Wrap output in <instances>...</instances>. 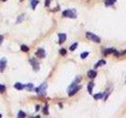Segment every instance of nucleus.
I'll return each instance as SVG.
<instances>
[{"mask_svg": "<svg viewBox=\"0 0 126 118\" xmlns=\"http://www.w3.org/2000/svg\"><path fill=\"white\" fill-rule=\"evenodd\" d=\"M80 80H81L80 77H76V80H74V82H73L72 83H71V85L68 88L69 96H73V95H75L76 93L80 90V87L78 85V83L80 82Z\"/></svg>", "mask_w": 126, "mask_h": 118, "instance_id": "1", "label": "nucleus"}, {"mask_svg": "<svg viewBox=\"0 0 126 118\" xmlns=\"http://www.w3.org/2000/svg\"><path fill=\"white\" fill-rule=\"evenodd\" d=\"M24 86L25 85L22 84L21 83H16L15 84H14V88H16V89L18 91H21L24 88Z\"/></svg>", "mask_w": 126, "mask_h": 118, "instance_id": "10", "label": "nucleus"}, {"mask_svg": "<svg viewBox=\"0 0 126 118\" xmlns=\"http://www.w3.org/2000/svg\"><path fill=\"white\" fill-rule=\"evenodd\" d=\"M63 17L69 18H76V14L75 9H65L62 12Z\"/></svg>", "mask_w": 126, "mask_h": 118, "instance_id": "3", "label": "nucleus"}, {"mask_svg": "<svg viewBox=\"0 0 126 118\" xmlns=\"http://www.w3.org/2000/svg\"><path fill=\"white\" fill-rule=\"evenodd\" d=\"M86 37H87L89 40L92 41V42H95V43H100V38L97 36L96 35H95L94 33H91L89 32H86Z\"/></svg>", "mask_w": 126, "mask_h": 118, "instance_id": "4", "label": "nucleus"}, {"mask_svg": "<svg viewBox=\"0 0 126 118\" xmlns=\"http://www.w3.org/2000/svg\"><path fill=\"white\" fill-rule=\"evenodd\" d=\"M24 88H26L28 91H32L33 89V83H27V84L24 86Z\"/></svg>", "mask_w": 126, "mask_h": 118, "instance_id": "16", "label": "nucleus"}, {"mask_svg": "<svg viewBox=\"0 0 126 118\" xmlns=\"http://www.w3.org/2000/svg\"><path fill=\"white\" fill-rule=\"evenodd\" d=\"M77 45H78V44H77V43H73V45L71 46L70 47V50L71 51H74V50H75L76 49V47H77Z\"/></svg>", "mask_w": 126, "mask_h": 118, "instance_id": "21", "label": "nucleus"}, {"mask_svg": "<svg viewBox=\"0 0 126 118\" xmlns=\"http://www.w3.org/2000/svg\"><path fill=\"white\" fill-rule=\"evenodd\" d=\"M59 52H60V54L62 55V56L66 54V50H65V49H64V48H61Z\"/></svg>", "mask_w": 126, "mask_h": 118, "instance_id": "25", "label": "nucleus"}, {"mask_svg": "<svg viewBox=\"0 0 126 118\" xmlns=\"http://www.w3.org/2000/svg\"><path fill=\"white\" fill-rule=\"evenodd\" d=\"M39 105H36V111H38V110H39Z\"/></svg>", "mask_w": 126, "mask_h": 118, "instance_id": "28", "label": "nucleus"}, {"mask_svg": "<svg viewBox=\"0 0 126 118\" xmlns=\"http://www.w3.org/2000/svg\"><path fill=\"white\" fill-rule=\"evenodd\" d=\"M36 55L39 58H45V56H46L45 50H44L43 48H39V49L37 50L36 53Z\"/></svg>", "mask_w": 126, "mask_h": 118, "instance_id": "7", "label": "nucleus"}, {"mask_svg": "<svg viewBox=\"0 0 126 118\" xmlns=\"http://www.w3.org/2000/svg\"><path fill=\"white\" fill-rule=\"evenodd\" d=\"M20 1H21V2H22V1H24V0H20Z\"/></svg>", "mask_w": 126, "mask_h": 118, "instance_id": "31", "label": "nucleus"}, {"mask_svg": "<svg viewBox=\"0 0 126 118\" xmlns=\"http://www.w3.org/2000/svg\"><path fill=\"white\" fill-rule=\"evenodd\" d=\"M116 2V0H105V4L106 6H112V5L114 4V2Z\"/></svg>", "mask_w": 126, "mask_h": 118, "instance_id": "15", "label": "nucleus"}, {"mask_svg": "<svg viewBox=\"0 0 126 118\" xmlns=\"http://www.w3.org/2000/svg\"><path fill=\"white\" fill-rule=\"evenodd\" d=\"M49 6H50V0H46L45 1V6L48 7Z\"/></svg>", "mask_w": 126, "mask_h": 118, "instance_id": "26", "label": "nucleus"}, {"mask_svg": "<svg viewBox=\"0 0 126 118\" xmlns=\"http://www.w3.org/2000/svg\"><path fill=\"white\" fill-rule=\"evenodd\" d=\"M29 62H30V65H32V67H33V70L35 71V72H37V71L39 70V64L36 58H31L30 60H29Z\"/></svg>", "mask_w": 126, "mask_h": 118, "instance_id": "5", "label": "nucleus"}, {"mask_svg": "<svg viewBox=\"0 0 126 118\" xmlns=\"http://www.w3.org/2000/svg\"><path fill=\"white\" fill-rule=\"evenodd\" d=\"M24 14H22L21 15H20L18 18V20H17V23L19 24L20 22H21L22 21L24 20Z\"/></svg>", "mask_w": 126, "mask_h": 118, "instance_id": "20", "label": "nucleus"}, {"mask_svg": "<svg viewBox=\"0 0 126 118\" xmlns=\"http://www.w3.org/2000/svg\"><path fill=\"white\" fill-rule=\"evenodd\" d=\"M6 87H5L4 85H2V84H0V93H3L5 92V91H6Z\"/></svg>", "mask_w": 126, "mask_h": 118, "instance_id": "24", "label": "nucleus"}, {"mask_svg": "<svg viewBox=\"0 0 126 118\" xmlns=\"http://www.w3.org/2000/svg\"><path fill=\"white\" fill-rule=\"evenodd\" d=\"M103 98V94L102 93H99V94H96L94 95V98L95 99H101V98Z\"/></svg>", "mask_w": 126, "mask_h": 118, "instance_id": "19", "label": "nucleus"}, {"mask_svg": "<svg viewBox=\"0 0 126 118\" xmlns=\"http://www.w3.org/2000/svg\"><path fill=\"white\" fill-rule=\"evenodd\" d=\"M58 38H59V43L62 44L66 39V34L65 33H59L58 34Z\"/></svg>", "mask_w": 126, "mask_h": 118, "instance_id": "8", "label": "nucleus"}, {"mask_svg": "<svg viewBox=\"0 0 126 118\" xmlns=\"http://www.w3.org/2000/svg\"><path fill=\"white\" fill-rule=\"evenodd\" d=\"M2 2H6V1H7V0H2Z\"/></svg>", "mask_w": 126, "mask_h": 118, "instance_id": "29", "label": "nucleus"}, {"mask_svg": "<svg viewBox=\"0 0 126 118\" xmlns=\"http://www.w3.org/2000/svg\"><path fill=\"white\" fill-rule=\"evenodd\" d=\"M21 50L23 51V52H28V51L29 50V48L26 45H21Z\"/></svg>", "mask_w": 126, "mask_h": 118, "instance_id": "18", "label": "nucleus"}, {"mask_svg": "<svg viewBox=\"0 0 126 118\" xmlns=\"http://www.w3.org/2000/svg\"><path fill=\"white\" fill-rule=\"evenodd\" d=\"M6 63H7V61L5 58H2L0 60V73L4 72L5 68L6 67Z\"/></svg>", "mask_w": 126, "mask_h": 118, "instance_id": "6", "label": "nucleus"}, {"mask_svg": "<svg viewBox=\"0 0 126 118\" xmlns=\"http://www.w3.org/2000/svg\"><path fill=\"white\" fill-rule=\"evenodd\" d=\"M39 0H32L31 1V6H32V8H33V9H36V7L37 5L39 4Z\"/></svg>", "mask_w": 126, "mask_h": 118, "instance_id": "12", "label": "nucleus"}, {"mask_svg": "<svg viewBox=\"0 0 126 118\" xmlns=\"http://www.w3.org/2000/svg\"><path fill=\"white\" fill-rule=\"evenodd\" d=\"M47 83H43L39 87L36 88V91L40 96H45L47 94Z\"/></svg>", "mask_w": 126, "mask_h": 118, "instance_id": "2", "label": "nucleus"}, {"mask_svg": "<svg viewBox=\"0 0 126 118\" xmlns=\"http://www.w3.org/2000/svg\"><path fill=\"white\" fill-rule=\"evenodd\" d=\"M106 61L105 60H100L99 61H98L97 63H96V65H95V68H98V67H100V66H103L106 65Z\"/></svg>", "mask_w": 126, "mask_h": 118, "instance_id": "13", "label": "nucleus"}, {"mask_svg": "<svg viewBox=\"0 0 126 118\" xmlns=\"http://www.w3.org/2000/svg\"><path fill=\"white\" fill-rule=\"evenodd\" d=\"M3 42V36L0 35V45L2 44V43Z\"/></svg>", "mask_w": 126, "mask_h": 118, "instance_id": "27", "label": "nucleus"}, {"mask_svg": "<svg viewBox=\"0 0 126 118\" xmlns=\"http://www.w3.org/2000/svg\"><path fill=\"white\" fill-rule=\"evenodd\" d=\"M115 52H117V51L113 48H108V49H106L104 50V54L107 55V54H114Z\"/></svg>", "mask_w": 126, "mask_h": 118, "instance_id": "11", "label": "nucleus"}, {"mask_svg": "<svg viewBox=\"0 0 126 118\" xmlns=\"http://www.w3.org/2000/svg\"><path fill=\"white\" fill-rule=\"evenodd\" d=\"M26 117V113L24 112H23V111H19V113H18V118H24Z\"/></svg>", "mask_w": 126, "mask_h": 118, "instance_id": "17", "label": "nucleus"}, {"mask_svg": "<svg viewBox=\"0 0 126 118\" xmlns=\"http://www.w3.org/2000/svg\"><path fill=\"white\" fill-rule=\"evenodd\" d=\"M88 77H89V78L93 79V78H95L96 76H97V73H96L95 70H89L88 72Z\"/></svg>", "mask_w": 126, "mask_h": 118, "instance_id": "9", "label": "nucleus"}, {"mask_svg": "<svg viewBox=\"0 0 126 118\" xmlns=\"http://www.w3.org/2000/svg\"><path fill=\"white\" fill-rule=\"evenodd\" d=\"M88 54H89V53H88V52H84V53H82L80 54V58L82 59H84V58H86L88 57Z\"/></svg>", "mask_w": 126, "mask_h": 118, "instance_id": "22", "label": "nucleus"}, {"mask_svg": "<svg viewBox=\"0 0 126 118\" xmlns=\"http://www.w3.org/2000/svg\"><path fill=\"white\" fill-rule=\"evenodd\" d=\"M2 117V114H0V118H1Z\"/></svg>", "mask_w": 126, "mask_h": 118, "instance_id": "30", "label": "nucleus"}, {"mask_svg": "<svg viewBox=\"0 0 126 118\" xmlns=\"http://www.w3.org/2000/svg\"><path fill=\"white\" fill-rule=\"evenodd\" d=\"M93 87H94V83H89L88 85V90L89 94H92V91H93Z\"/></svg>", "mask_w": 126, "mask_h": 118, "instance_id": "14", "label": "nucleus"}, {"mask_svg": "<svg viewBox=\"0 0 126 118\" xmlns=\"http://www.w3.org/2000/svg\"><path fill=\"white\" fill-rule=\"evenodd\" d=\"M43 113L45 114V115H48V114H49V112H48V106H47V105H46V106L43 108Z\"/></svg>", "mask_w": 126, "mask_h": 118, "instance_id": "23", "label": "nucleus"}]
</instances>
